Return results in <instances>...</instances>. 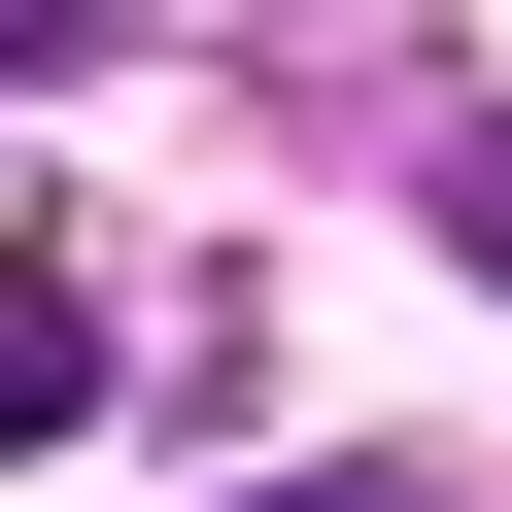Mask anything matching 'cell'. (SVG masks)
Masks as SVG:
<instances>
[{"instance_id":"cell-2","label":"cell","mask_w":512,"mask_h":512,"mask_svg":"<svg viewBox=\"0 0 512 512\" xmlns=\"http://www.w3.org/2000/svg\"><path fill=\"white\" fill-rule=\"evenodd\" d=\"M444 239H478V274H512V103H478V137H444Z\"/></svg>"},{"instance_id":"cell-1","label":"cell","mask_w":512,"mask_h":512,"mask_svg":"<svg viewBox=\"0 0 512 512\" xmlns=\"http://www.w3.org/2000/svg\"><path fill=\"white\" fill-rule=\"evenodd\" d=\"M239 512H478V478H376V444H342V478H239Z\"/></svg>"}]
</instances>
